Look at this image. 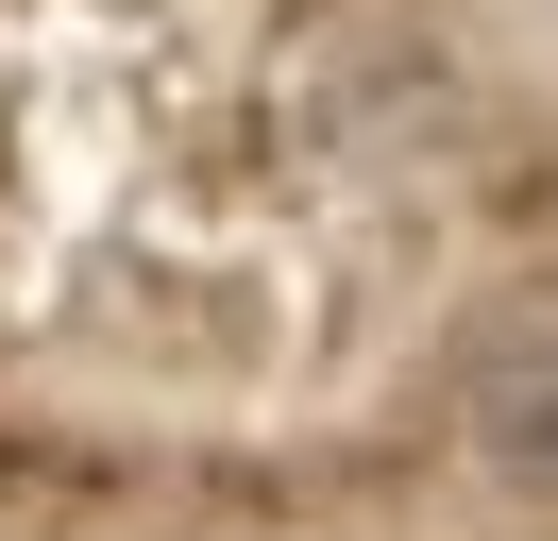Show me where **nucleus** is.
Here are the masks:
<instances>
[{
    "instance_id": "nucleus-1",
    "label": "nucleus",
    "mask_w": 558,
    "mask_h": 541,
    "mask_svg": "<svg viewBox=\"0 0 558 541\" xmlns=\"http://www.w3.org/2000/svg\"><path fill=\"white\" fill-rule=\"evenodd\" d=\"M457 423H474V457L508 473V491L558 507V322H490L474 356H457Z\"/></svg>"
}]
</instances>
